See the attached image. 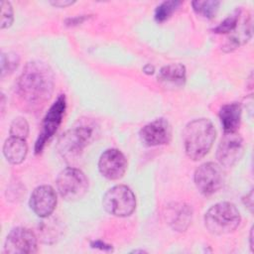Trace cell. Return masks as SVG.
<instances>
[{
    "label": "cell",
    "mask_w": 254,
    "mask_h": 254,
    "mask_svg": "<svg viewBox=\"0 0 254 254\" xmlns=\"http://www.w3.org/2000/svg\"><path fill=\"white\" fill-rule=\"evenodd\" d=\"M97 125L88 118L79 119L73 127L63 134L58 143V150L65 159H74L94 140Z\"/></svg>",
    "instance_id": "obj_3"
},
{
    "label": "cell",
    "mask_w": 254,
    "mask_h": 254,
    "mask_svg": "<svg viewBox=\"0 0 254 254\" xmlns=\"http://www.w3.org/2000/svg\"><path fill=\"white\" fill-rule=\"evenodd\" d=\"M170 225L177 231H185L190 224L192 209L185 203H174L168 207L166 214Z\"/></svg>",
    "instance_id": "obj_14"
},
{
    "label": "cell",
    "mask_w": 254,
    "mask_h": 254,
    "mask_svg": "<svg viewBox=\"0 0 254 254\" xmlns=\"http://www.w3.org/2000/svg\"><path fill=\"white\" fill-rule=\"evenodd\" d=\"M241 220L237 207L228 201H221L212 205L204 214L206 229L216 235L227 234L234 231Z\"/></svg>",
    "instance_id": "obj_4"
},
{
    "label": "cell",
    "mask_w": 254,
    "mask_h": 254,
    "mask_svg": "<svg viewBox=\"0 0 254 254\" xmlns=\"http://www.w3.org/2000/svg\"><path fill=\"white\" fill-rule=\"evenodd\" d=\"M158 80L165 85L183 86L186 82V67L182 64H167L160 69Z\"/></svg>",
    "instance_id": "obj_17"
},
{
    "label": "cell",
    "mask_w": 254,
    "mask_h": 254,
    "mask_svg": "<svg viewBox=\"0 0 254 254\" xmlns=\"http://www.w3.org/2000/svg\"><path fill=\"white\" fill-rule=\"evenodd\" d=\"M66 108V101L64 94H61L58 96L57 100L50 107L48 112L46 113L43 123L42 129L39 134V137L35 144V153L40 154L45 148L47 142L55 135L58 128L60 127L64 111Z\"/></svg>",
    "instance_id": "obj_7"
},
{
    "label": "cell",
    "mask_w": 254,
    "mask_h": 254,
    "mask_svg": "<svg viewBox=\"0 0 254 254\" xmlns=\"http://www.w3.org/2000/svg\"><path fill=\"white\" fill-rule=\"evenodd\" d=\"M14 20L13 8L10 2L2 1L1 2V29L9 28Z\"/></svg>",
    "instance_id": "obj_23"
},
{
    "label": "cell",
    "mask_w": 254,
    "mask_h": 254,
    "mask_svg": "<svg viewBox=\"0 0 254 254\" xmlns=\"http://www.w3.org/2000/svg\"><path fill=\"white\" fill-rule=\"evenodd\" d=\"M243 140L236 132L224 133L216 151V159L223 167H232L242 157Z\"/></svg>",
    "instance_id": "obj_10"
},
{
    "label": "cell",
    "mask_w": 254,
    "mask_h": 254,
    "mask_svg": "<svg viewBox=\"0 0 254 254\" xmlns=\"http://www.w3.org/2000/svg\"><path fill=\"white\" fill-rule=\"evenodd\" d=\"M19 64V57L14 53L2 54L1 56V73L4 75L5 73L12 72L15 68H17Z\"/></svg>",
    "instance_id": "obj_22"
},
{
    "label": "cell",
    "mask_w": 254,
    "mask_h": 254,
    "mask_svg": "<svg viewBox=\"0 0 254 254\" xmlns=\"http://www.w3.org/2000/svg\"><path fill=\"white\" fill-rule=\"evenodd\" d=\"M102 205L109 214L117 217H126L135 210V194L127 186L117 185L105 192L102 198Z\"/></svg>",
    "instance_id": "obj_5"
},
{
    "label": "cell",
    "mask_w": 254,
    "mask_h": 254,
    "mask_svg": "<svg viewBox=\"0 0 254 254\" xmlns=\"http://www.w3.org/2000/svg\"><path fill=\"white\" fill-rule=\"evenodd\" d=\"M28 153V146L25 139L10 136L3 145V155L6 160L13 164H21Z\"/></svg>",
    "instance_id": "obj_16"
},
{
    "label": "cell",
    "mask_w": 254,
    "mask_h": 254,
    "mask_svg": "<svg viewBox=\"0 0 254 254\" xmlns=\"http://www.w3.org/2000/svg\"><path fill=\"white\" fill-rule=\"evenodd\" d=\"M252 233H253V229L251 228V231H250V248H251V250L253 249V243H252V241H253V235H252Z\"/></svg>",
    "instance_id": "obj_27"
},
{
    "label": "cell",
    "mask_w": 254,
    "mask_h": 254,
    "mask_svg": "<svg viewBox=\"0 0 254 254\" xmlns=\"http://www.w3.org/2000/svg\"><path fill=\"white\" fill-rule=\"evenodd\" d=\"M240 13H241L240 10H235L233 13L228 15L218 26H216L213 29V32L218 34L233 32L238 25Z\"/></svg>",
    "instance_id": "obj_20"
},
{
    "label": "cell",
    "mask_w": 254,
    "mask_h": 254,
    "mask_svg": "<svg viewBox=\"0 0 254 254\" xmlns=\"http://www.w3.org/2000/svg\"><path fill=\"white\" fill-rule=\"evenodd\" d=\"M74 1H70V0H57V1H51V4L56 6V7H66L69 6L71 4H73Z\"/></svg>",
    "instance_id": "obj_26"
},
{
    "label": "cell",
    "mask_w": 254,
    "mask_h": 254,
    "mask_svg": "<svg viewBox=\"0 0 254 254\" xmlns=\"http://www.w3.org/2000/svg\"><path fill=\"white\" fill-rule=\"evenodd\" d=\"M132 252H135V253H137V252H145L144 250H133Z\"/></svg>",
    "instance_id": "obj_28"
},
{
    "label": "cell",
    "mask_w": 254,
    "mask_h": 254,
    "mask_svg": "<svg viewBox=\"0 0 254 254\" xmlns=\"http://www.w3.org/2000/svg\"><path fill=\"white\" fill-rule=\"evenodd\" d=\"M215 135V128L207 118L189 122L183 132L184 147L188 157L194 161L203 158L211 149Z\"/></svg>",
    "instance_id": "obj_2"
},
{
    "label": "cell",
    "mask_w": 254,
    "mask_h": 254,
    "mask_svg": "<svg viewBox=\"0 0 254 254\" xmlns=\"http://www.w3.org/2000/svg\"><path fill=\"white\" fill-rule=\"evenodd\" d=\"M4 251L10 254H30L37 251L35 233L25 227H16L7 235Z\"/></svg>",
    "instance_id": "obj_9"
},
{
    "label": "cell",
    "mask_w": 254,
    "mask_h": 254,
    "mask_svg": "<svg viewBox=\"0 0 254 254\" xmlns=\"http://www.w3.org/2000/svg\"><path fill=\"white\" fill-rule=\"evenodd\" d=\"M243 202L250 209V211L252 212V208H253V190H250V192L248 194H246V196L243 198Z\"/></svg>",
    "instance_id": "obj_25"
},
{
    "label": "cell",
    "mask_w": 254,
    "mask_h": 254,
    "mask_svg": "<svg viewBox=\"0 0 254 254\" xmlns=\"http://www.w3.org/2000/svg\"><path fill=\"white\" fill-rule=\"evenodd\" d=\"M194 184L203 195H211L221 189L224 175L219 165L213 162L201 164L194 172Z\"/></svg>",
    "instance_id": "obj_8"
},
{
    "label": "cell",
    "mask_w": 254,
    "mask_h": 254,
    "mask_svg": "<svg viewBox=\"0 0 254 254\" xmlns=\"http://www.w3.org/2000/svg\"><path fill=\"white\" fill-rule=\"evenodd\" d=\"M98 170L108 180H119L127 170V160L124 154L118 149H107L99 158Z\"/></svg>",
    "instance_id": "obj_11"
},
{
    "label": "cell",
    "mask_w": 254,
    "mask_h": 254,
    "mask_svg": "<svg viewBox=\"0 0 254 254\" xmlns=\"http://www.w3.org/2000/svg\"><path fill=\"white\" fill-rule=\"evenodd\" d=\"M241 105L238 102L226 103L220 107L219 119L224 133L236 132L241 122Z\"/></svg>",
    "instance_id": "obj_15"
},
{
    "label": "cell",
    "mask_w": 254,
    "mask_h": 254,
    "mask_svg": "<svg viewBox=\"0 0 254 254\" xmlns=\"http://www.w3.org/2000/svg\"><path fill=\"white\" fill-rule=\"evenodd\" d=\"M219 4L220 2L217 0H196L191 2L194 12L204 18H212L216 14Z\"/></svg>",
    "instance_id": "obj_18"
},
{
    "label": "cell",
    "mask_w": 254,
    "mask_h": 254,
    "mask_svg": "<svg viewBox=\"0 0 254 254\" xmlns=\"http://www.w3.org/2000/svg\"><path fill=\"white\" fill-rule=\"evenodd\" d=\"M181 4L182 2L178 0H170V1L162 2L159 6H157L155 10V20L159 23H162L168 20Z\"/></svg>",
    "instance_id": "obj_19"
},
{
    "label": "cell",
    "mask_w": 254,
    "mask_h": 254,
    "mask_svg": "<svg viewBox=\"0 0 254 254\" xmlns=\"http://www.w3.org/2000/svg\"><path fill=\"white\" fill-rule=\"evenodd\" d=\"M29 205L39 217L45 218L50 216L57 205L55 190L48 185L37 187L31 193Z\"/></svg>",
    "instance_id": "obj_13"
},
{
    "label": "cell",
    "mask_w": 254,
    "mask_h": 254,
    "mask_svg": "<svg viewBox=\"0 0 254 254\" xmlns=\"http://www.w3.org/2000/svg\"><path fill=\"white\" fill-rule=\"evenodd\" d=\"M57 188L61 196L68 201L78 200L88 190V180L76 168L64 169L57 178Z\"/></svg>",
    "instance_id": "obj_6"
},
{
    "label": "cell",
    "mask_w": 254,
    "mask_h": 254,
    "mask_svg": "<svg viewBox=\"0 0 254 254\" xmlns=\"http://www.w3.org/2000/svg\"><path fill=\"white\" fill-rule=\"evenodd\" d=\"M142 143L153 147L168 144L172 138V127L165 118H158L146 124L139 132Z\"/></svg>",
    "instance_id": "obj_12"
},
{
    "label": "cell",
    "mask_w": 254,
    "mask_h": 254,
    "mask_svg": "<svg viewBox=\"0 0 254 254\" xmlns=\"http://www.w3.org/2000/svg\"><path fill=\"white\" fill-rule=\"evenodd\" d=\"M28 134H29V124L27 120L23 117L15 118L11 123L10 135L13 137L26 139Z\"/></svg>",
    "instance_id": "obj_21"
},
{
    "label": "cell",
    "mask_w": 254,
    "mask_h": 254,
    "mask_svg": "<svg viewBox=\"0 0 254 254\" xmlns=\"http://www.w3.org/2000/svg\"><path fill=\"white\" fill-rule=\"evenodd\" d=\"M53 90L54 73L50 66L39 61L28 63L16 84V94L24 109H41L51 98Z\"/></svg>",
    "instance_id": "obj_1"
},
{
    "label": "cell",
    "mask_w": 254,
    "mask_h": 254,
    "mask_svg": "<svg viewBox=\"0 0 254 254\" xmlns=\"http://www.w3.org/2000/svg\"><path fill=\"white\" fill-rule=\"evenodd\" d=\"M90 246H91V247H93V248H99V249L104 250V251H107V250H108V251H110V250H112L111 245L106 244L105 242L100 241V240H96V241L91 242V243H90Z\"/></svg>",
    "instance_id": "obj_24"
}]
</instances>
